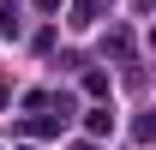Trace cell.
Here are the masks:
<instances>
[{
	"label": "cell",
	"mask_w": 156,
	"mask_h": 150,
	"mask_svg": "<svg viewBox=\"0 0 156 150\" xmlns=\"http://www.w3.org/2000/svg\"><path fill=\"white\" fill-rule=\"evenodd\" d=\"M72 150H90V144H72Z\"/></svg>",
	"instance_id": "5"
},
{
	"label": "cell",
	"mask_w": 156,
	"mask_h": 150,
	"mask_svg": "<svg viewBox=\"0 0 156 150\" xmlns=\"http://www.w3.org/2000/svg\"><path fill=\"white\" fill-rule=\"evenodd\" d=\"M150 48H156V30H150Z\"/></svg>",
	"instance_id": "4"
},
{
	"label": "cell",
	"mask_w": 156,
	"mask_h": 150,
	"mask_svg": "<svg viewBox=\"0 0 156 150\" xmlns=\"http://www.w3.org/2000/svg\"><path fill=\"white\" fill-rule=\"evenodd\" d=\"M132 132H138V138H144V144H150V138H156V114H144V120H138Z\"/></svg>",
	"instance_id": "2"
},
{
	"label": "cell",
	"mask_w": 156,
	"mask_h": 150,
	"mask_svg": "<svg viewBox=\"0 0 156 150\" xmlns=\"http://www.w3.org/2000/svg\"><path fill=\"white\" fill-rule=\"evenodd\" d=\"M36 12H60V0H36Z\"/></svg>",
	"instance_id": "3"
},
{
	"label": "cell",
	"mask_w": 156,
	"mask_h": 150,
	"mask_svg": "<svg viewBox=\"0 0 156 150\" xmlns=\"http://www.w3.org/2000/svg\"><path fill=\"white\" fill-rule=\"evenodd\" d=\"M24 150H30V144H24Z\"/></svg>",
	"instance_id": "6"
},
{
	"label": "cell",
	"mask_w": 156,
	"mask_h": 150,
	"mask_svg": "<svg viewBox=\"0 0 156 150\" xmlns=\"http://www.w3.org/2000/svg\"><path fill=\"white\" fill-rule=\"evenodd\" d=\"M84 132H90V138H102V132H114V108H108V102H96V108L84 114Z\"/></svg>",
	"instance_id": "1"
}]
</instances>
